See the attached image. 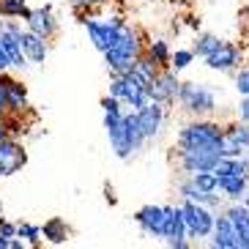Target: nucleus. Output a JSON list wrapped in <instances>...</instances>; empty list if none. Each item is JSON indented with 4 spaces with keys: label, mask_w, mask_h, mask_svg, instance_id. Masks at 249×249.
Listing matches in <instances>:
<instances>
[{
    "label": "nucleus",
    "mask_w": 249,
    "mask_h": 249,
    "mask_svg": "<svg viewBox=\"0 0 249 249\" xmlns=\"http://www.w3.org/2000/svg\"><path fill=\"white\" fill-rule=\"evenodd\" d=\"M222 129L219 124L213 121H195V124H186L178 134V145L181 148H208V151H216L222 156Z\"/></svg>",
    "instance_id": "1"
},
{
    "label": "nucleus",
    "mask_w": 249,
    "mask_h": 249,
    "mask_svg": "<svg viewBox=\"0 0 249 249\" xmlns=\"http://www.w3.org/2000/svg\"><path fill=\"white\" fill-rule=\"evenodd\" d=\"M110 96H115L118 102L129 104L132 110H140V107H145L151 99H148V82L140 77L137 71H126V74H118L112 77L110 82Z\"/></svg>",
    "instance_id": "2"
},
{
    "label": "nucleus",
    "mask_w": 249,
    "mask_h": 249,
    "mask_svg": "<svg viewBox=\"0 0 249 249\" xmlns=\"http://www.w3.org/2000/svg\"><path fill=\"white\" fill-rule=\"evenodd\" d=\"M178 102L192 115H205L216 107V96H213L211 88H205L203 82H183L178 88Z\"/></svg>",
    "instance_id": "3"
},
{
    "label": "nucleus",
    "mask_w": 249,
    "mask_h": 249,
    "mask_svg": "<svg viewBox=\"0 0 249 249\" xmlns=\"http://www.w3.org/2000/svg\"><path fill=\"white\" fill-rule=\"evenodd\" d=\"M181 213H183V222H186V235L192 238H208L213 230V211L203 203H186L181 205Z\"/></svg>",
    "instance_id": "4"
},
{
    "label": "nucleus",
    "mask_w": 249,
    "mask_h": 249,
    "mask_svg": "<svg viewBox=\"0 0 249 249\" xmlns=\"http://www.w3.org/2000/svg\"><path fill=\"white\" fill-rule=\"evenodd\" d=\"M121 28H124V19H118V17H112V19H85V30H88L90 44L99 52H107L115 47Z\"/></svg>",
    "instance_id": "5"
},
{
    "label": "nucleus",
    "mask_w": 249,
    "mask_h": 249,
    "mask_svg": "<svg viewBox=\"0 0 249 249\" xmlns=\"http://www.w3.org/2000/svg\"><path fill=\"white\" fill-rule=\"evenodd\" d=\"M178 88H181L178 77L170 71V69H164V71H159L154 77V82L148 85V99H151V102H159L161 107H167V104H173L178 99Z\"/></svg>",
    "instance_id": "6"
},
{
    "label": "nucleus",
    "mask_w": 249,
    "mask_h": 249,
    "mask_svg": "<svg viewBox=\"0 0 249 249\" xmlns=\"http://www.w3.org/2000/svg\"><path fill=\"white\" fill-rule=\"evenodd\" d=\"M19 25L17 22H0V44L6 50L8 60H11V69H25L28 66V58L22 52V44H19Z\"/></svg>",
    "instance_id": "7"
},
{
    "label": "nucleus",
    "mask_w": 249,
    "mask_h": 249,
    "mask_svg": "<svg viewBox=\"0 0 249 249\" xmlns=\"http://www.w3.org/2000/svg\"><path fill=\"white\" fill-rule=\"evenodd\" d=\"M238 63H241V50L230 41H222L211 55H205V66L213 71H235Z\"/></svg>",
    "instance_id": "8"
},
{
    "label": "nucleus",
    "mask_w": 249,
    "mask_h": 249,
    "mask_svg": "<svg viewBox=\"0 0 249 249\" xmlns=\"http://www.w3.org/2000/svg\"><path fill=\"white\" fill-rule=\"evenodd\" d=\"M28 161L22 145L14 142V140H0V178L14 176L17 170H22V164Z\"/></svg>",
    "instance_id": "9"
},
{
    "label": "nucleus",
    "mask_w": 249,
    "mask_h": 249,
    "mask_svg": "<svg viewBox=\"0 0 249 249\" xmlns=\"http://www.w3.org/2000/svg\"><path fill=\"white\" fill-rule=\"evenodd\" d=\"M137 112V124H140V132L145 140H154L156 134L161 132V124H164V107L159 102H148L145 107H140Z\"/></svg>",
    "instance_id": "10"
},
{
    "label": "nucleus",
    "mask_w": 249,
    "mask_h": 249,
    "mask_svg": "<svg viewBox=\"0 0 249 249\" xmlns=\"http://www.w3.org/2000/svg\"><path fill=\"white\" fill-rule=\"evenodd\" d=\"M219 154L208 151V148H181V167L186 173H200V170H213Z\"/></svg>",
    "instance_id": "11"
},
{
    "label": "nucleus",
    "mask_w": 249,
    "mask_h": 249,
    "mask_svg": "<svg viewBox=\"0 0 249 249\" xmlns=\"http://www.w3.org/2000/svg\"><path fill=\"white\" fill-rule=\"evenodd\" d=\"M134 222L140 225V230L145 235L164 238V205H145V208H140Z\"/></svg>",
    "instance_id": "12"
},
{
    "label": "nucleus",
    "mask_w": 249,
    "mask_h": 249,
    "mask_svg": "<svg viewBox=\"0 0 249 249\" xmlns=\"http://www.w3.org/2000/svg\"><path fill=\"white\" fill-rule=\"evenodd\" d=\"M164 238H167L170 247H178L183 249L186 247V222H183V213L181 208H170L164 205Z\"/></svg>",
    "instance_id": "13"
},
{
    "label": "nucleus",
    "mask_w": 249,
    "mask_h": 249,
    "mask_svg": "<svg viewBox=\"0 0 249 249\" xmlns=\"http://www.w3.org/2000/svg\"><path fill=\"white\" fill-rule=\"evenodd\" d=\"M19 44H22V52L30 63H44L50 50H47V38L33 33V30H19Z\"/></svg>",
    "instance_id": "14"
},
{
    "label": "nucleus",
    "mask_w": 249,
    "mask_h": 249,
    "mask_svg": "<svg viewBox=\"0 0 249 249\" xmlns=\"http://www.w3.org/2000/svg\"><path fill=\"white\" fill-rule=\"evenodd\" d=\"M213 247L216 249H238V235H235L233 222L227 219V213L222 216H213Z\"/></svg>",
    "instance_id": "15"
},
{
    "label": "nucleus",
    "mask_w": 249,
    "mask_h": 249,
    "mask_svg": "<svg viewBox=\"0 0 249 249\" xmlns=\"http://www.w3.org/2000/svg\"><path fill=\"white\" fill-rule=\"evenodd\" d=\"M225 213H227V219L233 222V227H235V235H238V249H249V208L235 200V203L230 205Z\"/></svg>",
    "instance_id": "16"
},
{
    "label": "nucleus",
    "mask_w": 249,
    "mask_h": 249,
    "mask_svg": "<svg viewBox=\"0 0 249 249\" xmlns=\"http://www.w3.org/2000/svg\"><path fill=\"white\" fill-rule=\"evenodd\" d=\"M25 22H28V30H33V33H38V36H44V38H50L58 30V22L52 19L50 8H30Z\"/></svg>",
    "instance_id": "17"
},
{
    "label": "nucleus",
    "mask_w": 249,
    "mask_h": 249,
    "mask_svg": "<svg viewBox=\"0 0 249 249\" xmlns=\"http://www.w3.org/2000/svg\"><path fill=\"white\" fill-rule=\"evenodd\" d=\"M102 55H104V63H107V69L112 71V77L132 71L134 63H137V58H134V55H126V52H118V50H107V52H102Z\"/></svg>",
    "instance_id": "18"
},
{
    "label": "nucleus",
    "mask_w": 249,
    "mask_h": 249,
    "mask_svg": "<svg viewBox=\"0 0 249 249\" xmlns=\"http://www.w3.org/2000/svg\"><path fill=\"white\" fill-rule=\"evenodd\" d=\"M247 186H249L247 176H222V178H216V189H222L225 197H230V200H241L244 195H247Z\"/></svg>",
    "instance_id": "19"
},
{
    "label": "nucleus",
    "mask_w": 249,
    "mask_h": 249,
    "mask_svg": "<svg viewBox=\"0 0 249 249\" xmlns=\"http://www.w3.org/2000/svg\"><path fill=\"white\" fill-rule=\"evenodd\" d=\"M178 189H181V195L186 200H192V203H203V205H208V208H219V197H216L213 192L211 195H208V192H200L192 181H181Z\"/></svg>",
    "instance_id": "20"
},
{
    "label": "nucleus",
    "mask_w": 249,
    "mask_h": 249,
    "mask_svg": "<svg viewBox=\"0 0 249 249\" xmlns=\"http://www.w3.org/2000/svg\"><path fill=\"white\" fill-rule=\"evenodd\" d=\"M25 107H28V93H25V88L19 85V82L8 80V110L19 115Z\"/></svg>",
    "instance_id": "21"
},
{
    "label": "nucleus",
    "mask_w": 249,
    "mask_h": 249,
    "mask_svg": "<svg viewBox=\"0 0 249 249\" xmlns=\"http://www.w3.org/2000/svg\"><path fill=\"white\" fill-rule=\"evenodd\" d=\"M41 235L50 238L52 244H63L69 238V227H66L63 219H50V222H44V227H41Z\"/></svg>",
    "instance_id": "22"
},
{
    "label": "nucleus",
    "mask_w": 249,
    "mask_h": 249,
    "mask_svg": "<svg viewBox=\"0 0 249 249\" xmlns=\"http://www.w3.org/2000/svg\"><path fill=\"white\" fill-rule=\"evenodd\" d=\"M170 55H173V52H170V47L164 44L161 38L151 41V47H148V58L154 60L159 69H167V66H170Z\"/></svg>",
    "instance_id": "23"
},
{
    "label": "nucleus",
    "mask_w": 249,
    "mask_h": 249,
    "mask_svg": "<svg viewBox=\"0 0 249 249\" xmlns=\"http://www.w3.org/2000/svg\"><path fill=\"white\" fill-rule=\"evenodd\" d=\"M30 8L25 6V0H0V14L8 17V19H17V17H28Z\"/></svg>",
    "instance_id": "24"
},
{
    "label": "nucleus",
    "mask_w": 249,
    "mask_h": 249,
    "mask_svg": "<svg viewBox=\"0 0 249 249\" xmlns=\"http://www.w3.org/2000/svg\"><path fill=\"white\" fill-rule=\"evenodd\" d=\"M195 186H197L200 192H216V176H213V170H200V173H192V178H189Z\"/></svg>",
    "instance_id": "25"
},
{
    "label": "nucleus",
    "mask_w": 249,
    "mask_h": 249,
    "mask_svg": "<svg viewBox=\"0 0 249 249\" xmlns=\"http://www.w3.org/2000/svg\"><path fill=\"white\" fill-rule=\"evenodd\" d=\"M219 44H222V38L211 36V33H205V36H200V38H197V44H195V52L205 58V55H211V52L216 50Z\"/></svg>",
    "instance_id": "26"
},
{
    "label": "nucleus",
    "mask_w": 249,
    "mask_h": 249,
    "mask_svg": "<svg viewBox=\"0 0 249 249\" xmlns=\"http://www.w3.org/2000/svg\"><path fill=\"white\" fill-rule=\"evenodd\" d=\"M192 58H195V52L192 50H178L170 55V66L176 69V71H181V69H186L192 63Z\"/></svg>",
    "instance_id": "27"
},
{
    "label": "nucleus",
    "mask_w": 249,
    "mask_h": 249,
    "mask_svg": "<svg viewBox=\"0 0 249 249\" xmlns=\"http://www.w3.org/2000/svg\"><path fill=\"white\" fill-rule=\"evenodd\" d=\"M17 235H19V238H25L28 244H33V247H36V244L41 241V227H33V225H17Z\"/></svg>",
    "instance_id": "28"
},
{
    "label": "nucleus",
    "mask_w": 249,
    "mask_h": 249,
    "mask_svg": "<svg viewBox=\"0 0 249 249\" xmlns=\"http://www.w3.org/2000/svg\"><path fill=\"white\" fill-rule=\"evenodd\" d=\"M235 90L241 96H249V66H244L241 71H235Z\"/></svg>",
    "instance_id": "29"
},
{
    "label": "nucleus",
    "mask_w": 249,
    "mask_h": 249,
    "mask_svg": "<svg viewBox=\"0 0 249 249\" xmlns=\"http://www.w3.org/2000/svg\"><path fill=\"white\" fill-rule=\"evenodd\" d=\"M8 112V77L6 71H0V115Z\"/></svg>",
    "instance_id": "30"
},
{
    "label": "nucleus",
    "mask_w": 249,
    "mask_h": 249,
    "mask_svg": "<svg viewBox=\"0 0 249 249\" xmlns=\"http://www.w3.org/2000/svg\"><path fill=\"white\" fill-rule=\"evenodd\" d=\"M238 118H241L244 124H249V96L241 99V107H238Z\"/></svg>",
    "instance_id": "31"
},
{
    "label": "nucleus",
    "mask_w": 249,
    "mask_h": 249,
    "mask_svg": "<svg viewBox=\"0 0 249 249\" xmlns=\"http://www.w3.org/2000/svg\"><path fill=\"white\" fill-rule=\"evenodd\" d=\"M0 233L8 235V238H14V235H17V227L8 225V222H3V216H0Z\"/></svg>",
    "instance_id": "32"
},
{
    "label": "nucleus",
    "mask_w": 249,
    "mask_h": 249,
    "mask_svg": "<svg viewBox=\"0 0 249 249\" xmlns=\"http://www.w3.org/2000/svg\"><path fill=\"white\" fill-rule=\"evenodd\" d=\"M11 69V60H8L6 50H3V44H0V71H8Z\"/></svg>",
    "instance_id": "33"
},
{
    "label": "nucleus",
    "mask_w": 249,
    "mask_h": 249,
    "mask_svg": "<svg viewBox=\"0 0 249 249\" xmlns=\"http://www.w3.org/2000/svg\"><path fill=\"white\" fill-rule=\"evenodd\" d=\"M74 6H102L104 0H71Z\"/></svg>",
    "instance_id": "34"
},
{
    "label": "nucleus",
    "mask_w": 249,
    "mask_h": 249,
    "mask_svg": "<svg viewBox=\"0 0 249 249\" xmlns=\"http://www.w3.org/2000/svg\"><path fill=\"white\" fill-rule=\"evenodd\" d=\"M0 249H11V238L0 233Z\"/></svg>",
    "instance_id": "35"
},
{
    "label": "nucleus",
    "mask_w": 249,
    "mask_h": 249,
    "mask_svg": "<svg viewBox=\"0 0 249 249\" xmlns=\"http://www.w3.org/2000/svg\"><path fill=\"white\" fill-rule=\"evenodd\" d=\"M8 137V129H6V121H3V115H0V140Z\"/></svg>",
    "instance_id": "36"
},
{
    "label": "nucleus",
    "mask_w": 249,
    "mask_h": 249,
    "mask_svg": "<svg viewBox=\"0 0 249 249\" xmlns=\"http://www.w3.org/2000/svg\"><path fill=\"white\" fill-rule=\"evenodd\" d=\"M244 205L249 208V186H247V195H244Z\"/></svg>",
    "instance_id": "37"
},
{
    "label": "nucleus",
    "mask_w": 249,
    "mask_h": 249,
    "mask_svg": "<svg viewBox=\"0 0 249 249\" xmlns=\"http://www.w3.org/2000/svg\"><path fill=\"white\" fill-rule=\"evenodd\" d=\"M0 216H3V203H0Z\"/></svg>",
    "instance_id": "38"
},
{
    "label": "nucleus",
    "mask_w": 249,
    "mask_h": 249,
    "mask_svg": "<svg viewBox=\"0 0 249 249\" xmlns=\"http://www.w3.org/2000/svg\"><path fill=\"white\" fill-rule=\"evenodd\" d=\"M247 151H249V148H247Z\"/></svg>",
    "instance_id": "39"
}]
</instances>
